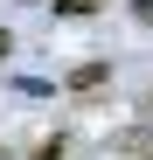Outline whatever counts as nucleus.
Listing matches in <instances>:
<instances>
[{
  "label": "nucleus",
  "instance_id": "f257e3e1",
  "mask_svg": "<svg viewBox=\"0 0 153 160\" xmlns=\"http://www.w3.org/2000/svg\"><path fill=\"white\" fill-rule=\"evenodd\" d=\"M105 84H111V70H105V63H84V70L70 77V91H76V98H91V91H105Z\"/></svg>",
  "mask_w": 153,
  "mask_h": 160
},
{
  "label": "nucleus",
  "instance_id": "f03ea898",
  "mask_svg": "<svg viewBox=\"0 0 153 160\" xmlns=\"http://www.w3.org/2000/svg\"><path fill=\"white\" fill-rule=\"evenodd\" d=\"M35 160H63V139H49V146H35Z\"/></svg>",
  "mask_w": 153,
  "mask_h": 160
},
{
  "label": "nucleus",
  "instance_id": "7ed1b4c3",
  "mask_svg": "<svg viewBox=\"0 0 153 160\" xmlns=\"http://www.w3.org/2000/svg\"><path fill=\"white\" fill-rule=\"evenodd\" d=\"M7 49H14V35H7V28H0V56H7Z\"/></svg>",
  "mask_w": 153,
  "mask_h": 160
}]
</instances>
